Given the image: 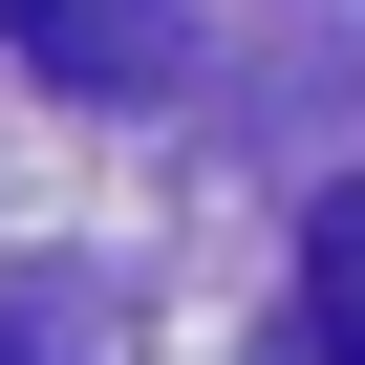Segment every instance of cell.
I'll use <instances>...</instances> for the list:
<instances>
[{
	"mask_svg": "<svg viewBox=\"0 0 365 365\" xmlns=\"http://www.w3.org/2000/svg\"><path fill=\"white\" fill-rule=\"evenodd\" d=\"M301 344L365 365V194H322V237H301Z\"/></svg>",
	"mask_w": 365,
	"mask_h": 365,
	"instance_id": "obj_2",
	"label": "cell"
},
{
	"mask_svg": "<svg viewBox=\"0 0 365 365\" xmlns=\"http://www.w3.org/2000/svg\"><path fill=\"white\" fill-rule=\"evenodd\" d=\"M0 22H22L65 86H150V65H172V0H0Z\"/></svg>",
	"mask_w": 365,
	"mask_h": 365,
	"instance_id": "obj_1",
	"label": "cell"
}]
</instances>
